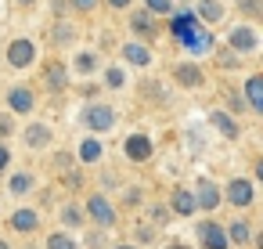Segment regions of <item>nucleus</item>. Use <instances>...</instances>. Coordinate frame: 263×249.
Listing matches in <instances>:
<instances>
[{"label":"nucleus","instance_id":"nucleus-35","mask_svg":"<svg viewBox=\"0 0 263 249\" xmlns=\"http://www.w3.org/2000/svg\"><path fill=\"white\" fill-rule=\"evenodd\" d=\"M0 249H8V242H4V238H0Z\"/></svg>","mask_w":263,"mask_h":249},{"label":"nucleus","instance_id":"nucleus-5","mask_svg":"<svg viewBox=\"0 0 263 249\" xmlns=\"http://www.w3.org/2000/svg\"><path fill=\"white\" fill-rule=\"evenodd\" d=\"M126 155H130L134 163H144V159L152 155V141H148L144 134H134V137H126Z\"/></svg>","mask_w":263,"mask_h":249},{"label":"nucleus","instance_id":"nucleus-36","mask_svg":"<svg viewBox=\"0 0 263 249\" xmlns=\"http://www.w3.org/2000/svg\"><path fill=\"white\" fill-rule=\"evenodd\" d=\"M116 249H134V245H116Z\"/></svg>","mask_w":263,"mask_h":249},{"label":"nucleus","instance_id":"nucleus-13","mask_svg":"<svg viewBox=\"0 0 263 249\" xmlns=\"http://www.w3.org/2000/svg\"><path fill=\"white\" fill-rule=\"evenodd\" d=\"M177 83L180 87H198L202 83V73L195 65H177Z\"/></svg>","mask_w":263,"mask_h":249},{"label":"nucleus","instance_id":"nucleus-37","mask_svg":"<svg viewBox=\"0 0 263 249\" xmlns=\"http://www.w3.org/2000/svg\"><path fill=\"white\" fill-rule=\"evenodd\" d=\"M18 4H33V0H18Z\"/></svg>","mask_w":263,"mask_h":249},{"label":"nucleus","instance_id":"nucleus-17","mask_svg":"<svg viewBox=\"0 0 263 249\" xmlns=\"http://www.w3.org/2000/svg\"><path fill=\"white\" fill-rule=\"evenodd\" d=\"M198 15H202L205 22H216V19L223 15V8L216 4V0H202V4H198Z\"/></svg>","mask_w":263,"mask_h":249},{"label":"nucleus","instance_id":"nucleus-18","mask_svg":"<svg viewBox=\"0 0 263 249\" xmlns=\"http://www.w3.org/2000/svg\"><path fill=\"white\" fill-rule=\"evenodd\" d=\"M123 51H126V58H130L134 65H148V58H152V55H148V51H144L141 44H126Z\"/></svg>","mask_w":263,"mask_h":249},{"label":"nucleus","instance_id":"nucleus-30","mask_svg":"<svg viewBox=\"0 0 263 249\" xmlns=\"http://www.w3.org/2000/svg\"><path fill=\"white\" fill-rule=\"evenodd\" d=\"M65 224H80V209H65Z\"/></svg>","mask_w":263,"mask_h":249},{"label":"nucleus","instance_id":"nucleus-28","mask_svg":"<svg viewBox=\"0 0 263 249\" xmlns=\"http://www.w3.org/2000/svg\"><path fill=\"white\" fill-rule=\"evenodd\" d=\"M238 4H241V11H249V15H259V4H256V0H238Z\"/></svg>","mask_w":263,"mask_h":249},{"label":"nucleus","instance_id":"nucleus-12","mask_svg":"<svg viewBox=\"0 0 263 249\" xmlns=\"http://www.w3.org/2000/svg\"><path fill=\"white\" fill-rule=\"evenodd\" d=\"M36 224H40V220H36L33 209H18V213L11 217V227H15V231H36Z\"/></svg>","mask_w":263,"mask_h":249},{"label":"nucleus","instance_id":"nucleus-9","mask_svg":"<svg viewBox=\"0 0 263 249\" xmlns=\"http://www.w3.org/2000/svg\"><path fill=\"white\" fill-rule=\"evenodd\" d=\"M8 105H11L15 112H33V91H26V87H15V91L8 94Z\"/></svg>","mask_w":263,"mask_h":249},{"label":"nucleus","instance_id":"nucleus-11","mask_svg":"<svg viewBox=\"0 0 263 249\" xmlns=\"http://www.w3.org/2000/svg\"><path fill=\"white\" fill-rule=\"evenodd\" d=\"M245 94H249V109L252 112H263V76H252L249 87H245Z\"/></svg>","mask_w":263,"mask_h":249},{"label":"nucleus","instance_id":"nucleus-23","mask_svg":"<svg viewBox=\"0 0 263 249\" xmlns=\"http://www.w3.org/2000/svg\"><path fill=\"white\" fill-rule=\"evenodd\" d=\"M47 249H76V245H72V238H65V235H51V238H47Z\"/></svg>","mask_w":263,"mask_h":249},{"label":"nucleus","instance_id":"nucleus-32","mask_svg":"<svg viewBox=\"0 0 263 249\" xmlns=\"http://www.w3.org/2000/svg\"><path fill=\"white\" fill-rule=\"evenodd\" d=\"M72 4H76V8H80V11H90V8H94V4H98V0H72Z\"/></svg>","mask_w":263,"mask_h":249},{"label":"nucleus","instance_id":"nucleus-34","mask_svg":"<svg viewBox=\"0 0 263 249\" xmlns=\"http://www.w3.org/2000/svg\"><path fill=\"white\" fill-rule=\"evenodd\" d=\"M108 4H112V8H126V4H130V0H108Z\"/></svg>","mask_w":263,"mask_h":249},{"label":"nucleus","instance_id":"nucleus-3","mask_svg":"<svg viewBox=\"0 0 263 249\" xmlns=\"http://www.w3.org/2000/svg\"><path fill=\"white\" fill-rule=\"evenodd\" d=\"M33 55H36V47H33L29 40H15L11 51H8V62H11L15 69H26V65L33 62Z\"/></svg>","mask_w":263,"mask_h":249},{"label":"nucleus","instance_id":"nucleus-31","mask_svg":"<svg viewBox=\"0 0 263 249\" xmlns=\"http://www.w3.org/2000/svg\"><path fill=\"white\" fill-rule=\"evenodd\" d=\"M152 235H155L152 227H137V238H141V242H152Z\"/></svg>","mask_w":263,"mask_h":249},{"label":"nucleus","instance_id":"nucleus-38","mask_svg":"<svg viewBox=\"0 0 263 249\" xmlns=\"http://www.w3.org/2000/svg\"><path fill=\"white\" fill-rule=\"evenodd\" d=\"M173 249H184V245H173Z\"/></svg>","mask_w":263,"mask_h":249},{"label":"nucleus","instance_id":"nucleus-1","mask_svg":"<svg viewBox=\"0 0 263 249\" xmlns=\"http://www.w3.org/2000/svg\"><path fill=\"white\" fill-rule=\"evenodd\" d=\"M170 29H173V37L184 44V51H191V55H205V51H213V37H209L191 15H177V19L170 22Z\"/></svg>","mask_w":263,"mask_h":249},{"label":"nucleus","instance_id":"nucleus-19","mask_svg":"<svg viewBox=\"0 0 263 249\" xmlns=\"http://www.w3.org/2000/svg\"><path fill=\"white\" fill-rule=\"evenodd\" d=\"M213 123L223 130V137H238V127L231 123V116H223V112H213Z\"/></svg>","mask_w":263,"mask_h":249},{"label":"nucleus","instance_id":"nucleus-21","mask_svg":"<svg viewBox=\"0 0 263 249\" xmlns=\"http://www.w3.org/2000/svg\"><path fill=\"white\" fill-rule=\"evenodd\" d=\"M47 83H51V87H62V83H65V69H62L58 62L47 65Z\"/></svg>","mask_w":263,"mask_h":249},{"label":"nucleus","instance_id":"nucleus-29","mask_svg":"<svg viewBox=\"0 0 263 249\" xmlns=\"http://www.w3.org/2000/svg\"><path fill=\"white\" fill-rule=\"evenodd\" d=\"M8 163H11V152H8L4 145H0V173H4V166H8Z\"/></svg>","mask_w":263,"mask_h":249},{"label":"nucleus","instance_id":"nucleus-10","mask_svg":"<svg viewBox=\"0 0 263 249\" xmlns=\"http://www.w3.org/2000/svg\"><path fill=\"white\" fill-rule=\"evenodd\" d=\"M231 47H234V51H256V33L245 29V26L234 29V33H231Z\"/></svg>","mask_w":263,"mask_h":249},{"label":"nucleus","instance_id":"nucleus-22","mask_svg":"<svg viewBox=\"0 0 263 249\" xmlns=\"http://www.w3.org/2000/svg\"><path fill=\"white\" fill-rule=\"evenodd\" d=\"M80 155H83L87 163H94V159H101V145H98V141H83V148H80Z\"/></svg>","mask_w":263,"mask_h":249},{"label":"nucleus","instance_id":"nucleus-24","mask_svg":"<svg viewBox=\"0 0 263 249\" xmlns=\"http://www.w3.org/2000/svg\"><path fill=\"white\" fill-rule=\"evenodd\" d=\"M29 184H33V181H29V177H22V173H18V177H15V181H11V191H15V195H22V191H29Z\"/></svg>","mask_w":263,"mask_h":249},{"label":"nucleus","instance_id":"nucleus-33","mask_svg":"<svg viewBox=\"0 0 263 249\" xmlns=\"http://www.w3.org/2000/svg\"><path fill=\"white\" fill-rule=\"evenodd\" d=\"M0 134H11V119H0Z\"/></svg>","mask_w":263,"mask_h":249},{"label":"nucleus","instance_id":"nucleus-16","mask_svg":"<svg viewBox=\"0 0 263 249\" xmlns=\"http://www.w3.org/2000/svg\"><path fill=\"white\" fill-rule=\"evenodd\" d=\"M130 22H134V29H137L141 37H148V40L155 37V22H152V15H148V11H141V15H134Z\"/></svg>","mask_w":263,"mask_h":249},{"label":"nucleus","instance_id":"nucleus-27","mask_svg":"<svg viewBox=\"0 0 263 249\" xmlns=\"http://www.w3.org/2000/svg\"><path fill=\"white\" fill-rule=\"evenodd\" d=\"M94 65H98V62H94V55H80V69H83V73H90Z\"/></svg>","mask_w":263,"mask_h":249},{"label":"nucleus","instance_id":"nucleus-25","mask_svg":"<svg viewBox=\"0 0 263 249\" xmlns=\"http://www.w3.org/2000/svg\"><path fill=\"white\" fill-rule=\"evenodd\" d=\"M148 4V11H155V15H166L170 11V0H144Z\"/></svg>","mask_w":263,"mask_h":249},{"label":"nucleus","instance_id":"nucleus-4","mask_svg":"<svg viewBox=\"0 0 263 249\" xmlns=\"http://www.w3.org/2000/svg\"><path fill=\"white\" fill-rule=\"evenodd\" d=\"M198 238L205 242V249H227V235L220 231V224H209V220H205V224L198 227Z\"/></svg>","mask_w":263,"mask_h":249},{"label":"nucleus","instance_id":"nucleus-26","mask_svg":"<svg viewBox=\"0 0 263 249\" xmlns=\"http://www.w3.org/2000/svg\"><path fill=\"white\" fill-rule=\"evenodd\" d=\"M123 80H126V76H123L119 69H108V87H123Z\"/></svg>","mask_w":263,"mask_h":249},{"label":"nucleus","instance_id":"nucleus-2","mask_svg":"<svg viewBox=\"0 0 263 249\" xmlns=\"http://www.w3.org/2000/svg\"><path fill=\"white\" fill-rule=\"evenodd\" d=\"M83 119H87V127H90V130H108V127L116 123V112H112L108 105H90Z\"/></svg>","mask_w":263,"mask_h":249},{"label":"nucleus","instance_id":"nucleus-7","mask_svg":"<svg viewBox=\"0 0 263 249\" xmlns=\"http://www.w3.org/2000/svg\"><path fill=\"white\" fill-rule=\"evenodd\" d=\"M227 199H231L234 206H249V202H252V184H249V181H231V184H227Z\"/></svg>","mask_w":263,"mask_h":249},{"label":"nucleus","instance_id":"nucleus-15","mask_svg":"<svg viewBox=\"0 0 263 249\" xmlns=\"http://www.w3.org/2000/svg\"><path fill=\"white\" fill-rule=\"evenodd\" d=\"M173 209H177V213H184V217H187V213H195V195H191V191H184V188H177V195H173Z\"/></svg>","mask_w":263,"mask_h":249},{"label":"nucleus","instance_id":"nucleus-6","mask_svg":"<svg viewBox=\"0 0 263 249\" xmlns=\"http://www.w3.org/2000/svg\"><path fill=\"white\" fill-rule=\"evenodd\" d=\"M87 209H90V217H94L98 224H105V227H108V224H116V213H112V206H108L101 195H90Z\"/></svg>","mask_w":263,"mask_h":249},{"label":"nucleus","instance_id":"nucleus-20","mask_svg":"<svg viewBox=\"0 0 263 249\" xmlns=\"http://www.w3.org/2000/svg\"><path fill=\"white\" fill-rule=\"evenodd\" d=\"M227 242H249V227H245V220H234L231 224V231H227Z\"/></svg>","mask_w":263,"mask_h":249},{"label":"nucleus","instance_id":"nucleus-14","mask_svg":"<svg viewBox=\"0 0 263 249\" xmlns=\"http://www.w3.org/2000/svg\"><path fill=\"white\" fill-rule=\"evenodd\" d=\"M47 141H51V130H47V127H40V123H36V127H29V130H26V145H29V148H44Z\"/></svg>","mask_w":263,"mask_h":249},{"label":"nucleus","instance_id":"nucleus-8","mask_svg":"<svg viewBox=\"0 0 263 249\" xmlns=\"http://www.w3.org/2000/svg\"><path fill=\"white\" fill-rule=\"evenodd\" d=\"M195 206L216 209V206H220V188H216L213 181H202V184H198V199H195Z\"/></svg>","mask_w":263,"mask_h":249}]
</instances>
